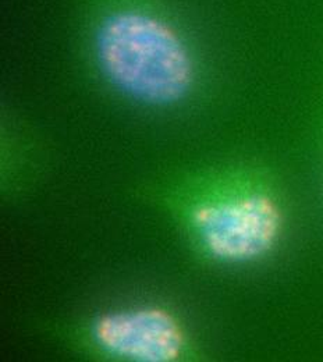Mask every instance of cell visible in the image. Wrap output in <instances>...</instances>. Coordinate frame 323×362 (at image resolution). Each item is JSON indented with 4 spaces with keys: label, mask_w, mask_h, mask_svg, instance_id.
<instances>
[{
    "label": "cell",
    "mask_w": 323,
    "mask_h": 362,
    "mask_svg": "<svg viewBox=\"0 0 323 362\" xmlns=\"http://www.w3.org/2000/svg\"><path fill=\"white\" fill-rule=\"evenodd\" d=\"M162 204L196 254L223 265L265 258L278 244L286 225L278 182L255 166L191 175L168 187Z\"/></svg>",
    "instance_id": "cell-1"
},
{
    "label": "cell",
    "mask_w": 323,
    "mask_h": 362,
    "mask_svg": "<svg viewBox=\"0 0 323 362\" xmlns=\"http://www.w3.org/2000/svg\"><path fill=\"white\" fill-rule=\"evenodd\" d=\"M91 23L96 64L116 90L151 106L173 105L191 92V46L159 0H96Z\"/></svg>",
    "instance_id": "cell-2"
},
{
    "label": "cell",
    "mask_w": 323,
    "mask_h": 362,
    "mask_svg": "<svg viewBox=\"0 0 323 362\" xmlns=\"http://www.w3.org/2000/svg\"><path fill=\"white\" fill-rule=\"evenodd\" d=\"M95 356L131 362H176L191 354L183 323L160 307H136L93 317L80 330Z\"/></svg>",
    "instance_id": "cell-3"
}]
</instances>
